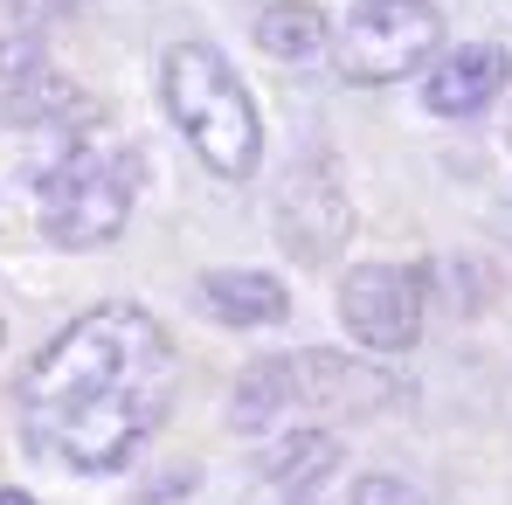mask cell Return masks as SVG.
<instances>
[{"instance_id": "9", "label": "cell", "mask_w": 512, "mask_h": 505, "mask_svg": "<svg viewBox=\"0 0 512 505\" xmlns=\"http://www.w3.org/2000/svg\"><path fill=\"white\" fill-rule=\"evenodd\" d=\"M201 305L222 319V326H277L291 312L284 284L263 277V270H208L201 277Z\"/></svg>"}, {"instance_id": "7", "label": "cell", "mask_w": 512, "mask_h": 505, "mask_svg": "<svg viewBox=\"0 0 512 505\" xmlns=\"http://www.w3.org/2000/svg\"><path fill=\"white\" fill-rule=\"evenodd\" d=\"M291 367V409H333V416H367L381 402H395V381L367 360H346V353H298L284 360Z\"/></svg>"}, {"instance_id": "3", "label": "cell", "mask_w": 512, "mask_h": 505, "mask_svg": "<svg viewBox=\"0 0 512 505\" xmlns=\"http://www.w3.org/2000/svg\"><path fill=\"white\" fill-rule=\"evenodd\" d=\"M146 160L132 146H84V139H63L56 160H42L35 173V215H42V236L63 243V250H104L118 243L125 215H132V187H139Z\"/></svg>"}, {"instance_id": "1", "label": "cell", "mask_w": 512, "mask_h": 505, "mask_svg": "<svg viewBox=\"0 0 512 505\" xmlns=\"http://www.w3.org/2000/svg\"><path fill=\"white\" fill-rule=\"evenodd\" d=\"M167 326L146 305H97L70 319L21 374V436L56 471H118L173 409Z\"/></svg>"}, {"instance_id": "4", "label": "cell", "mask_w": 512, "mask_h": 505, "mask_svg": "<svg viewBox=\"0 0 512 505\" xmlns=\"http://www.w3.org/2000/svg\"><path fill=\"white\" fill-rule=\"evenodd\" d=\"M443 42V14L429 0H360L333 35V63L346 84H402Z\"/></svg>"}, {"instance_id": "5", "label": "cell", "mask_w": 512, "mask_h": 505, "mask_svg": "<svg viewBox=\"0 0 512 505\" xmlns=\"http://www.w3.org/2000/svg\"><path fill=\"white\" fill-rule=\"evenodd\" d=\"M340 319L367 353H402L423 333V270L409 263H360L340 284Z\"/></svg>"}, {"instance_id": "13", "label": "cell", "mask_w": 512, "mask_h": 505, "mask_svg": "<svg viewBox=\"0 0 512 505\" xmlns=\"http://www.w3.org/2000/svg\"><path fill=\"white\" fill-rule=\"evenodd\" d=\"M256 49H270V56H284V63L319 56V49H326V14H319L312 0H270V7L256 14Z\"/></svg>"}, {"instance_id": "15", "label": "cell", "mask_w": 512, "mask_h": 505, "mask_svg": "<svg viewBox=\"0 0 512 505\" xmlns=\"http://www.w3.org/2000/svg\"><path fill=\"white\" fill-rule=\"evenodd\" d=\"M353 505H423V492L402 485V478H360L353 485Z\"/></svg>"}, {"instance_id": "12", "label": "cell", "mask_w": 512, "mask_h": 505, "mask_svg": "<svg viewBox=\"0 0 512 505\" xmlns=\"http://www.w3.org/2000/svg\"><path fill=\"white\" fill-rule=\"evenodd\" d=\"M333 471H340V436H326V429H298V436L277 443L270 464H263V478H270L277 492H312V485H326Z\"/></svg>"}, {"instance_id": "2", "label": "cell", "mask_w": 512, "mask_h": 505, "mask_svg": "<svg viewBox=\"0 0 512 505\" xmlns=\"http://www.w3.org/2000/svg\"><path fill=\"white\" fill-rule=\"evenodd\" d=\"M160 90H167L173 125L201 153V167H215L222 180H250L263 160V118L236 63L208 42H173L160 63Z\"/></svg>"}, {"instance_id": "8", "label": "cell", "mask_w": 512, "mask_h": 505, "mask_svg": "<svg viewBox=\"0 0 512 505\" xmlns=\"http://www.w3.org/2000/svg\"><path fill=\"white\" fill-rule=\"evenodd\" d=\"M506 70L512 63L499 42H464V49H450L423 77V104L443 111V118H464V111H478V104H492L506 90Z\"/></svg>"}, {"instance_id": "11", "label": "cell", "mask_w": 512, "mask_h": 505, "mask_svg": "<svg viewBox=\"0 0 512 505\" xmlns=\"http://www.w3.org/2000/svg\"><path fill=\"white\" fill-rule=\"evenodd\" d=\"M284 409H291V367H284V360L243 367V381H236V395H229V429H236V436H263Z\"/></svg>"}, {"instance_id": "18", "label": "cell", "mask_w": 512, "mask_h": 505, "mask_svg": "<svg viewBox=\"0 0 512 505\" xmlns=\"http://www.w3.org/2000/svg\"><path fill=\"white\" fill-rule=\"evenodd\" d=\"M298 505H312V499H298Z\"/></svg>"}, {"instance_id": "6", "label": "cell", "mask_w": 512, "mask_h": 505, "mask_svg": "<svg viewBox=\"0 0 512 505\" xmlns=\"http://www.w3.org/2000/svg\"><path fill=\"white\" fill-rule=\"evenodd\" d=\"M346 236H353V208H346L333 167H291L284 194H277V243L319 270L340 256Z\"/></svg>"}, {"instance_id": "17", "label": "cell", "mask_w": 512, "mask_h": 505, "mask_svg": "<svg viewBox=\"0 0 512 505\" xmlns=\"http://www.w3.org/2000/svg\"><path fill=\"white\" fill-rule=\"evenodd\" d=\"M0 505H35V499L28 492H0Z\"/></svg>"}, {"instance_id": "14", "label": "cell", "mask_w": 512, "mask_h": 505, "mask_svg": "<svg viewBox=\"0 0 512 505\" xmlns=\"http://www.w3.org/2000/svg\"><path fill=\"white\" fill-rule=\"evenodd\" d=\"M28 77H42V42L35 35H21V42H0V84H28Z\"/></svg>"}, {"instance_id": "10", "label": "cell", "mask_w": 512, "mask_h": 505, "mask_svg": "<svg viewBox=\"0 0 512 505\" xmlns=\"http://www.w3.org/2000/svg\"><path fill=\"white\" fill-rule=\"evenodd\" d=\"M7 118H14V125H35V132H63V125H77V118H97V104H90L77 84H63L56 70H42V77L7 90Z\"/></svg>"}, {"instance_id": "16", "label": "cell", "mask_w": 512, "mask_h": 505, "mask_svg": "<svg viewBox=\"0 0 512 505\" xmlns=\"http://www.w3.org/2000/svg\"><path fill=\"white\" fill-rule=\"evenodd\" d=\"M70 7H77V0H14V14L28 21V35H35V21H63Z\"/></svg>"}]
</instances>
